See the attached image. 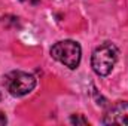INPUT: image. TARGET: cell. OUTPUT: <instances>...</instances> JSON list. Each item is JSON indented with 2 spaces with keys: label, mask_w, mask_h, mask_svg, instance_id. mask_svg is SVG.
<instances>
[{
  "label": "cell",
  "mask_w": 128,
  "mask_h": 126,
  "mask_svg": "<svg viewBox=\"0 0 128 126\" xmlns=\"http://www.w3.org/2000/svg\"><path fill=\"white\" fill-rule=\"evenodd\" d=\"M118 48L110 42H104L97 46L91 55V67L94 73L101 77L109 76L118 61Z\"/></svg>",
  "instance_id": "6da1fadb"
},
{
  "label": "cell",
  "mask_w": 128,
  "mask_h": 126,
  "mask_svg": "<svg viewBox=\"0 0 128 126\" xmlns=\"http://www.w3.org/2000/svg\"><path fill=\"white\" fill-rule=\"evenodd\" d=\"M51 57L55 61L64 64L67 68L76 70L80 64L82 48L74 40H61L51 48Z\"/></svg>",
  "instance_id": "7a4b0ae2"
},
{
  "label": "cell",
  "mask_w": 128,
  "mask_h": 126,
  "mask_svg": "<svg viewBox=\"0 0 128 126\" xmlns=\"http://www.w3.org/2000/svg\"><path fill=\"white\" fill-rule=\"evenodd\" d=\"M36 77L26 71H10L3 77V85L12 96H24L36 88Z\"/></svg>",
  "instance_id": "3957f363"
},
{
  "label": "cell",
  "mask_w": 128,
  "mask_h": 126,
  "mask_svg": "<svg viewBox=\"0 0 128 126\" xmlns=\"http://www.w3.org/2000/svg\"><path fill=\"white\" fill-rule=\"evenodd\" d=\"M103 125H128V101H118L107 108L101 119Z\"/></svg>",
  "instance_id": "277c9868"
},
{
  "label": "cell",
  "mask_w": 128,
  "mask_h": 126,
  "mask_svg": "<svg viewBox=\"0 0 128 126\" xmlns=\"http://www.w3.org/2000/svg\"><path fill=\"white\" fill-rule=\"evenodd\" d=\"M70 123L72 125H76V126H79V125L86 126L88 125V120L84 117V114H72L70 116Z\"/></svg>",
  "instance_id": "5b68a950"
},
{
  "label": "cell",
  "mask_w": 128,
  "mask_h": 126,
  "mask_svg": "<svg viewBox=\"0 0 128 126\" xmlns=\"http://www.w3.org/2000/svg\"><path fill=\"white\" fill-rule=\"evenodd\" d=\"M8 123V119H6V114L0 110V126H4Z\"/></svg>",
  "instance_id": "8992f818"
},
{
  "label": "cell",
  "mask_w": 128,
  "mask_h": 126,
  "mask_svg": "<svg viewBox=\"0 0 128 126\" xmlns=\"http://www.w3.org/2000/svg\"><path fill=\"white\" fill-rule=\"evenodd\" d=\"M33 3H37V1H39V0H32Z\"/></svg>",
  "instance_id": "52a82bcc"
},
{
  "label": "cell",
  "mask_w": 128,
  "mask_h": 126,
  "mask_svg": "<svg viewBox=\"0 0 128 126\" xmlns=\"http://www.w3.org/2000/svg\"><path fill=\"white\" fill-rule=\"evenodd\" d=\"M0 99H2V96H0Z\"/></svg>",
  "instance_id": "ba28073f"
},
{
  "label": "cell",
  "mask_w": 128,
  "mask_h": 126,
  "mask_svg": "<svg viewBox=\"0 0 128 126\" xmlns=\"http://www.w3.org/2000/svg\"><path fill=\"white\" fill-rule=\"evenodd\" d=\"M21 1H24V0H21Z\"/></svg>",
  "instance_id": "9c48e42d"
}]
</instances>
